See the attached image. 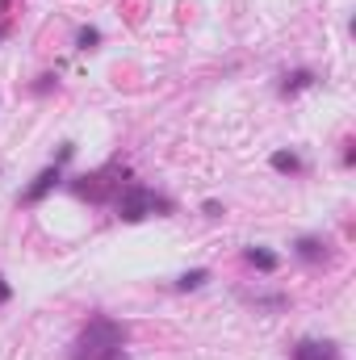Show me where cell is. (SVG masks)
Returning a JSON list of instances; mask_svg holds the SVG:
<instances>
[{
    "mask_svg": "<svg viewBox=\"0 0 356 360\" xmlns=\"http://www.w3.org/2000/svg\"><path fill=\"white\" fill-rule=\"evenodd\" d=\"M72 155H76V143H63V147H59V155H55V164H68Z\"/></svg>",
    "mask_w": 356,
    "mask_h": 360,
    "instance_id": "obj_12",
    "label": "cell"
},
{
    "mask_svg": "<svg viewBox=\"0 0 356 360\" xmlns=\"http://www.w3.org/2000/svg\"><path fill=\"white\" fill-rule=\"evenodd\" d=\"M293 360H340V348L331 340H298Z\"/></svg>",
    "mask_w": 356,
    "mask_h": 360,
    "instance_id": "obj_5",
    "label": "cell"
},
{
    "mask_svg": "<svg viewBox=\"0 0 356 360\" xmlns=\"http://www.w3.org/2000/svg\"><path fill=\"white\" fill-rule=\"evenodd\" d=\"M63 184V164H46L38 176L30 180V188H21V205H38V201H46V193H55Z\"/></svg>",
    "mask_w": 356,
    "mask_h": 360,
    "instance_id": "obj_4",
    "label": "cell"
},
{
    "mask_svg": "<svg viewBox=\"0 0 356 360\" xmlns=\"http://www.w3.org/2000/svg\"><path fill=\"white\" fill-rule=\"evenodd\" d=\"M293 256L306 260V264H319V260H327V239H319V235H302V239L293 243Z\"/></svg>",
    "mask_w": 356,
    "mask_h": 360,
    "instance_id": "obj_6",
    "label": "cell"
},
{
    "mask_svg": "<svg viewBox=\"0 0 356 360\" xmlns=\"http://www.w3.org/2000/svg\"><path fill=\"white\" fill-rule=\"evenodd\" d=\"M8 297H13V285H8V281H4V276H0V306H4V302H8Z\"/></svg>",
    "mask_w": 356,
    "mask_h": 360,
    "instance_id": "obj_16",
    "label": "cell"
},
{
    "mask_svg": "<svg viewBox=\"0 0 356 360\" xmlns=\"http://www.w3.org/2000/svg\"><path fill=\"white\" fill-rule=\"evenodd\" d=\"M0 42H4V25H0Z\"/></svg>",
    "mask_w": 356,
    "mask_h": 360,
    "instance_id": "obj_18",
    "label": "cell"
},
{
    "mask_svg": "<svg viewBox=\"0 0 356 360\" xmlns=\"http://www.w3.org/2000/svg\"><path fill=\"white\" fill-rule=\"evenodd\" d=\"M268 164H272V172H281V176H298V172H302V160H298L293 151H272Z\"/></svg>",
    "mask_w": 356,
    "mask_h": 360,
    "instance_id": "obj_9",
    "label": "cell"
},
{
    "mask_svg": "<svg viewBox=\"0 0 356 360\" xmlns=\"http://www.w3.org/2000/svg\"><path fill=\"white\" fill-rule=\"evenodd\" d=\"M243 260H248L252 269H260V272H276V264H281V260H276V252H268V248H248V252H243Z\"/></svg>",
    "mask_w": 356,
    "mask_h": 360,
    "instance_id": "obj_8",
    "label": "cell"
},
{
    "mask_svg": "<svg viewBox=\"0 0 356 360\" xmlns=\"http://www.w3.org/2000/svg\"><path fill=\"white\" fill-rule=\"evenodd\" d=\"M55 84H59L55 76H38V84H34V92H51V89H55Z\"/></svg>",
    "mask_w": 356,
    "mask_h": 360,
    "instance_id": "obj_13",
    "label": "cell"
},
{
    "mask_svg": "<svg viewBox=\"0 0 356 360\" xmlns=\"http://www.w3.org/2000/svg\"><path fill=\"white\" fill-rule=\"evenodd\" d=\"M134 180V172L122 164V160H109L105 168H96V172H84V176L68 180V188L80 197V201H92V205H113L117 201V193L126 188Z\"/></svg>",
    "mask_w": 356,
    "mask_h": 360,
    "instance_id": "obj_2",
    "label": "cell"
},
{
    "mask_svg": "<svg viewBox=\"0 0 356 360\" xmlns=\"http://www.w3.org/2000/svg\"><path fill=\"white\" fill-rule=\"evenodd\" d=\"M126 323L109 319V314H92L80 327V335L72 340L68 360H122L126 356Z\"/></svg>",
    "mask_w": 356,
    "mask_h": 360,
    "instance_id": "obj_1",
    "label": "cell"
},
{
    "mask_svg": "<svg viewBox=\"0 0 356 360\" xmlns=\"http://www.w3.org/2000/svg\"><path fill=\"white\" fill-rule=\"evenodd\" d=\"M314 84H319V76H314L310 68H298V72L281 76V96H298L302 89H314Z\"/></svg>",
    "mask_w": 356,
    "mask_h": 360,
    "instance_id": "obj_7",
    "label": "cell"
},
{
    "mask_svg": "<svg viewBox=\"0 0 356 360\" xmlns=\"http://www.w3.org/2000/svg\"><path fill=\"white\" fill-rule=\"evenodd\" d=\"M352 164H356V143L348 139V143H344V168H352Z\"/></svg>",
    "mask_w": 356,
    "mask_h": 360,
    "instance_id": "obj_14",
    "label": "cell"
},
{
    "mask_svg": "<svg viewBox=\"0 0 356 360\" xmlns=\"http://www.w3.org/2000/svg\"><path fill=\"white\" fill-rule=\"evenodd\" d=\"M113 210H117V218L122 222H143V218H168L177 205H172V197H164V193H155V188H147V184H139V180H130L122 193H117V201H113Z\"/></svg>",
    "mask_w": 356,
    "mask_h": 360,
    "instance_id": "obj_3",
    "label": "cell"
},
{
    "mask_svg": "<svg viewBox=\"0 0 356 360\" xmlns=\"http://www.w3.org/2000/svg\"><path fill=\"white\" fill-rule=\"evenodd\" d=\"M4 8H8V0H0V13H4Z\"/></svg>",
    "mask_w": 356,
    "mask_h": 360,
    "instance_id": "obj_17",
    "label": "cell"
},
{
    "mask_svg": "<svg viewBox=\"0 0 356 360\" xmlns=\"http://www.w3.org/2000/svg\"><path fill=\"white\" fill-rule=\"evenodd\" d=\"M205 281H210V272H205V269H189V272H180V276H177V289H180V293H189V289H201Z\"/></svg>",
    "mask_w": 356,
    "mask_h": 360,
    "instance_id": "obj_10",
    "label": "cell"
},
{
    "mask_svg": "<svg viewBox=\"0 0 356 360\" xmlns=\"http://www.w3.org/2000/svg\"><path fill=\"white\" fill-rule=\"evenodd\" d=\"M201 210H205V218H222V205H218V201H205Z\"/></svg>",
    "mask_w": 356,
    "mask_h": 360,
    "instance_id": "obj_15",
    "label": "cell"
},
{
    "mask_svg": "<svg viewBox=\"0 0 356 360\" xmlns=\"http://www.w3.org/2000/svg\"><path fill=\"white\" fill-rule=\"evenodd\" d=\"M96 42H101V30H92V25H84V30L76 34V46H80V51H92Z\"/></svg>",
    "mask_w": 356,
    "mask_h": 360,
    "instance_id": "obj_11",
    "label": "cell"
}]
</instances>
